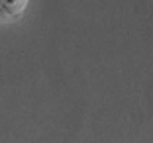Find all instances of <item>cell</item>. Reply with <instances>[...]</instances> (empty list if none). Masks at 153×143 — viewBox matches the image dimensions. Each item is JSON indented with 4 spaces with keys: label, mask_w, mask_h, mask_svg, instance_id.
Listing matches in <instances>:
<instances>
[{
    "label": "cell",
    "mask_w": 153,
    "mask_h": 143,
    "mask_svg": "<svg viewBox=\"0 0 153 143\" xmlns=\"http://www.w3.org/2000/svg\"><path fill=\"white\" fill-rule=\"evenodd\" d=\"M26 2H27V0H0V6H2V8L10 14V16H14V18H16V16H18V14L24 10Z\"/></svg>",
    "instance_id": "1"
},
{
    "label": "cell",
    "mask_w": 153,
    "mask_h": 143,
    "mask_svg": "<svg viewBox=\"0 0 153 143\" xmlns=\"http://www.w3.org/2000/svg\"><path fill=\"white\" fill-rule=\"evenodd\" d=\"M12 18H14V16H10V14L0 6V22H8V20H12Z\"/></svg>",
    "instance_id": "2"
}]
</instances>
